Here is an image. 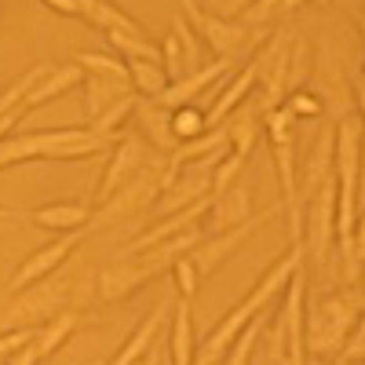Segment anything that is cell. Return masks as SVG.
<instances>
[{"instance_id": "6da1fadb", "label": "cell", "mask_w": 365, "mask_h": 365, "mask_svg": "<svg viewBox=\"0 0 365 365\" xmlns=\"http://www.w3.org/2000/svg\"><path fill=\"white\" fill-rule=\"evenodd\" d=\"M361 322V292L358 285L325 292L318 299L303 303V351L311 361L336 358L351 329Z\"/></svg>"}, {"instance_id": "7a4b0ae2", "label": "cell", "mask_w": 365, "mask_h": 365, "mask_svg": "<svg viewBox=\"0 0 365 365\" xmlns=\"http://www.w3.org/2000/svg\"><path fill=\"white\" fill-rule=\"evenodd\" d=\"M278 311L263 325L259 347L267 354V365H307L303 351V303H307V274L303 267L289 278L285 292L278 296Z\"/></svg>"}, {"instance_id": "3957f363", "label": "cell", "mask_w": 365, "mask_h": 365, "mask_svg": "<svg viewBox=\"0 0 365 365\" xmlns=\"http://www.w3.org/2000/svg\"><path fill=\"white\" fill-rule=\"evenodd\" d=\"M70 292H73V278L66 270H55V274H48V278L26 285L22 292L4 296V307H0V332H8V329H41L58 311H70Z\"/></svg>"}, {"instance_id": "277c9868", "label": "cell", "mask_w": 365, "mask_h": 365, "mask_svg": "<svg viewBox=\"0 0 365 365\" xmlns=\"http://www.w3.org/2000/svg\"><path fill=\"white\" fill-rule=\"evenodd\" d=\"M161 172H165V158L158 154L139 175H132L120 190H113L106 201H99L96 208H91V220H88L84 234L128 223V220H139V216H150L154 201L161 197Z\"/></svg>"}, {"instance_id": "5b68a950", "label": "cell", "mask_w": 365, "mask_h": 365, "mask_svg": "<svg viewBox=\"0 0 365 365\" xmlns=\"http://www.w3.org/2000/svg\"><path fill=\"white\" fill-rule=\"evenodd\" d=\"M332 241H336V182H322L307 197V212L299 223V249L303 263H311L314 278H325V267L332 259Z\"/></svg>"}, {"instance_id": "8992f818", "label": "cell", "mask_w": 365, "mask_h": 365, "mask_svg": "<svg viewBox=\"0 0 365 365\" xmlns=\"http://www.w3.org/2000/svg\"><path fill=\"white\" fill-rule=\"evenodd\" d=\"M179 11H182V19H187V26L197 34L201 48H208L216 58H230V63H234L237 55H245V51H252L256 44H263V41L252 37L237 19L212 15L205 4H194V0H182Z\"/></svg>"}, {"instance_id": "52a82bcc", "label": "cell", "mask_w": 365, "mask_h": 365, "mask_svg": "<svg viewBox=\"0 0 365 365\" xmlns=\"http://www.w3.org/2000/svg\"><path fill=\"white\" fill-rule=\"evenodd\" d=\"M278 212H285V205L282 201H274V205H267V208H259L256 216H249L245 223H237V227H230V230H220V234H212V237H201V245L197 249H190V263H194V270H197V278H208L212 270H216L223 259H230L245 241L267 223V220H274Z\"/></svg>"}, {"instance_id": "ba28073f", "label": "cell", "mask_w": 365, "mask_h": 365, "mask_svg": "<svg viewBox=\"0 0 365 365\" xmlns=\"http://www.w3.org/2000/svg\"><path fill=\"white\" fill-rule=\"evenodd\" d=\"M314 96L322 99V106L332 113V120H340L344 113H354V99L347 91V73H344V55L332 48L329 41H322L318 55H314Z\"/></svg>"}, {"instance_id": "9c48e42d", "label": "cell", "mask_w": 365, "mask_h": 365, "mask_svg": "<svg viewBox=\"0 0 365 365\" xmlns=\"http://www.w3.org/2000/svg\"><path fill=\"white\" fill-rule=\"evenodd\" d=\"M81 237H84V230H77V234H63L58 241H51V245L34 249V252H29V256L15 267L11 282L4 285V296H15V292H22L26 285H34V282L48 278V274L63 270V263H66V259L73 256V249L81 245Z\"/></svg>"}, {"instance_id": "30bf717a", "label": "cell", "mask_w": 365, "mask_h": 365, "mask_svg": "<svg viewBox=\"0 0 365 365\" xmlns=\"http://www.w3.org/2000/svg\"><path fill=\"white\" fill-rule=\"evenodd\" d=\"M106 154H110V161H106V172H103V179H99L96 205H99V201H106L113 190H120L132 175H139L150 161L158 158L154 150H150L143 139H135V135H120V139H117V146H113V150H106Z\"/></svg>"}, {"instance_id": "8fae6325", "label": "cell", "mask_w": 365, "mask_h": 365, "mask_svg": "<svg viewBox=\"0 0 365 365\" xmlns=\"http://www.w3.org/2000/svg\"><path fill=\"white\" fill-rule=\"evenodd\" d=\"M110 143L91 135L88 128H51L37 132V161H84L106 154Z\"/></svg>"}, {"instance_id": "7c38bea8", "label": "cell", "mask_w": 365, "mask_h": 365, "mask_svg": "<svg viewBox=\"0 0 365 365\" xmlns=\"http://www.w3.org/2000/svg\"><path fill=\"white\" fill-rule=\"evenodd\" d=\"M230 70H234L230 58H212L208 66H201V70H194V73H187V77L172 81V84L161 91V99H154V103H161L165 110L194 106V103H197V96H205V91H208V88H216L220 81H227V77H230Z\"/></svg>"}, {"instance_id": "4fadbf2b", "label": "cell", "mask_w": 365, "mask_h": 365, "mask_svg": "<svg viewBox=\"0 0 365 365\" xmlns=\"http://www.w3.org/2000/svg\"><path fill=\"white\" fill-rule=\"evenodd\" d=\"M146 282H154V274H150L135 256H125V259H117L110 267L99 270V278H96V296L103 303H125L132 292H139Z\"/></svg>"}, {"instance_id": "5bb4252c", "label": "cell", "mask_w": 365, "mask_h": 365, "mask_svg": "<svg viewBox=\"0 0 365 365\" xmlns=\"http://www.w3.org/2000/svg\"><path fill=\"white\" fill-rule=\"evenodd\" d=\"M223 132H227V143H230V154L249 161L252 150L263 139V110H259V103L245 99L230 117H223Z\"/></svg>"}, {"instance_id": "9a60e30c", "label": "cell", "mask_w": 365, "mask_h": 365, "mask_svg": "<svg viewBox=\"0 0 365 365\" xmlns=\"http://www.w3.org/2000/svg\"><path fill=\"white\" fill-rule=\"evenodd\" d=\"M22 220H29L41 230H51V234H77L88 227L91 220V208L88 205H77V201H51V205H37L29 208Z\"/></svg>"}, {"instance_id": "2e32d148", "label": "cell", "mask_w": 365, "mask_h": 365, "mask_svg": "<svg viewBox=\"0 0 365 365\" xmlns=\"http://www.w3.org/2000/svg\"><path fill=\"white\" fill-rule=\"evenodd\" d=\"M168 311H172V299L165 296L161 303H158V307L154 311H150L135 329H132V336L125 340V347H120L117 354H113V361L110 365H135L150 347H154V340L161 336V332H165V322H168Z\"/></svg>"}, {"instance_id": "e0dca14e", "label": "cell", "mask_w": 365, "mask_h": 365, "mask_svg": "<svg viewBox=\"0 0 365 365\" xmlns=\"http://www.w3.org/2000/svg\"><path fill=\"white\" fill-rule=\"evenodd\" d=\"M168 358L172 365H190L197 351V329H194V311L187 299H172V322H168Z\"/></svg>"}, {"instance_id": "ac0fdd59", "label": "cell", "mask_w": 365, "mask_h": 365, "mask_svg": "<svg viewBox=\"0 0 365 365\" xmlns=\"http://www.w3.org/2000/svg\"><path fill=\"white\" fill-rule=\"evenodd\" d=\"M132 117L139 120V132H143L146 146H154V154L168 158L172 150H175V139H172V110H165L154 99H139Z\"/></svg>"}, {"instance_id": "d6986e66", "label": "cell", "mask_w": 365, "mask_h": 365, "mask_svg": "<svg viewBox=\"0 0 365 365\" xmlns=\"http://www.w3.org/2000/svg\"><path fill=\"white\" fill-rule=\"evenodd\" d=\"M329 179H332V120L322 128L318 143L311 146L307 161H303V175H296V197L299 194L311 197L322 182H329Z\"/></svg>"}, {"instance_id": "ffe728a7", "label": "cell", "mask_w": 365, "mask_h": 365, "mask_svg": "<svg viewBox=\"0 0 365 365\" xmlns=\"http://www.w3.org/2000/svg\"><path fill=\"white\" fill-rule=\"evenodd\" d=\"M81 81H84V73H81L73 63L51 66V70L34 84V91L26 96L22 110H37V106H48V103H55V99H63V96H70L73 88H81Z\"/></svg>"}, {"instance_id": "44dd1931", "label": "cell", "mask_w": 365, "mask_h": 365, "mask_svg": "<svg viewBox=\"0 0 365 365\" xmlns=\"http://www.w3.org/2000/svg\"><path fill=\"white\" fill-rule=\"evenodd\" d=\"M249 216H252V205H249V190L241 187V182H234L230 190L216 194V197H212V205H208V212H205V220L216 227V234L220 230H230L237 223H245Z\"/></svg>"}, {"instance_id": "7402d4cb", "label": "cell", "mask_w": 365, "mask_h": 365, "mask_svg": "<svg viewBox=\"0 0 365 365\" xmlns=\"http://www.w3.org/2000/svg\"><path fill=\"white\" fill-rule=\"evenodd\" d=\"M252 88H256V73H252V66H241V70L230 77V84H223V91H220V96L208 103V110H205L208 128L223 125V117H230V113H234L241 103H245Z\"/></svg>"}, {"instance_id": "603a6c76", "label": "cell", "mask_w": 365, "mask_h": 365, "mask_svg": "<svg viewBox=\"0 0 365 365\" xmlns=\"http://www.w3.org/2000/svg\"><path fill=\"white\" fill-rule=\"evenodd\" d=\"M81 19L88 26L103 29V34H139V22L117 4H106V0H81Z\"/></svg>"}, {"instance_id": "cb8c5ba5", "label": "cell", "mask_w": 365, "mask_h": 365, "mask_svg": "<svg viewBox=\"0 0 365 365\" xmlns=\"http://www.w3.org/2000/svg\"><path fill=\"white\" fill-rule=\"evenodd\" d=\"M81 88H84V113H88V120L99 117L110 103L125 99V96H135L132 84H128V77L117 81V77H88V73H84Z\"/></svg>"}, {"instance_id": "d4e9b609", "label": "cell", "mask_w": 365, "mask_h": 365, "mask_svg": "<svg viewBox=\"0 0 365 365\" xmlns=\"http://www.w3.org/2000/svg\"><path fill=\"white\" fill-rule=\"evenodd\" d=\"M81 325V314L77 311H58L55 318H48L37 332H34V347H37V358H48L55 351H63L70 344V336Z\"/></svg>"}, {"instance_id": "484cf974", "label": "cell", "mask_w": 365, "mask_h": 365, "mask_svg": "<svg viewBox=\"0 0 365 365\" xmlns=\"http://www.w3.org/2000/svg\"><path fill=\"white\" fill-rule=\"evenodd\" d=\"M125 70H128V84L139 99H161V91L172 84L165 66L154 63V58H125Z\"/></svg>"}, {"instance_id": "4316f807", "label": "cell", "mask_w": 365, "mask_h": 365, "mask_svg": "<svg viewBox=\"0 0 365 365\" xmlns=\"http://www.w3.org/2000/svg\"><path fill=\"white\" fill-rule=\"evenodd\" d=\"M135 103H139V96H125V99L110 103L99 117L88 120V132L99 135L103 143H110V139H117V135H125V125H128L132 113H135Z\"/></svg>"}, {"instance_id": "83f0119b", "label": "cell", "mask_w": 365, "mask_h": 365, "mask_svg": "<svg viewBox=\"0 0 365 365\" xmlns=\"http://www.w3.org/2000/svg\"><path fill=\"white\" fill-rule=\"evenodd\" d=\"M55 63H37V66H29L22 77H15L4 91H0V117H8V113H22V103H26V96L34 91V84L51 70Z\"/></svg>"}, {"instance_id": "f1b7e54d", "label": "cell", "mask_w": 365, "mask_h": 365, "mask_svg": "<svg viewBox=\"0 0 365 365\" xmlns=\"http://www.w3.org/2000/svg\"><path fill=\"white\" fill-rule=\"evenodd\" d=\"M37 161V132H11L0 139V172Z\"/></svg>"}, {"instance_id": "f546056e", "label": "cell", "mask_w": 365, "mask_h": 365, "mask_svg": "<svg viewBox=\"0 0 365 365\" xmlns=\"http://www.w3.org/2000/svg\"><path fill=\"white\" fill-rule=\"evenodd\" d=\"M263 325H267V318L259 314V318H252L245 329L237 332V340L227 347V354H223V361L220 365H249V358H252V351H256V344H259V336H263Z\"/></svg>"}, {"instance_id": "4dcf8cb0", "label": "cell", "mask_w": 365, "mask_h": 365, "mask_svg": "<svg viewBox=\"0 0 365 365\" xmlns=\"http://www.w3.org/2000/svg\"><path fill=\"white\" fill-rule=\"evenodd\" d=\"M106 41L125 58H154V63H161V48L150 41L146 29H139V34H106Z\"/></svg>"}, {"instance_id": "1f68e13d", "label": "cell", "mask_w": 365, "mask_h": 365, "mask_svg": "<svg viewBox=\"0 0 365 365\" xmlns=\"http://www.w3.org/2000/svg\"><path fill=\"white\" fill-rule=\"evenodd\" d=\"M205 132H208V120H205L201 106H179V110H172V139H175V146L190 143V139H197Z\"/></svg>"}, {"instance_id": "d6a6232c", "label": "cell", "mask_w": 365, "mask_h": 365, "mask_svg": "<svg viewBox=\"0 0 365 365\" xmlns=\"http://www.w3.org/2000/svg\"><path fill=\"white\" fill-rule=\"evenodd\" d=\"M73 66H77L81 73H88V77H117V81L128 77L125 63H120V58H113V55H103V51H81V55L73 58Z\"/></svg>"}, {"instance_id": "836d02e7", "label": "cell", "mask_w": 365, "mask_h": 365, "mask_svg": "<svg viewBox=\"0 0 365 365\" xmlns=\"http://www.w3.org/2000/svg\"><path fill=\"white\" fill-rule=\"evenodd\" d=\"M172 37L179 41V51H182V66H187V73H194V70H201L205 63H201V41H197V34L187 26V19H175V26H172Z\"/></svg>"}, {"instance_id": "e575fe53", "label": "cell", "mask_w": 365, "mask_h": 365, "mask_svg": "<svg viewBox=\"0 0 365 365\" xmlns=\"http://www.w3.org/2000/svg\"><path fill=\"white\" fill-rule=\"evenodd\" d=\"M245 165H249V161H241L237 154H230V150H227V154L216 161V168H212V197L223 194V190H230L234 182H237V175L245 172Z\"/></svg>"}, {"instance_id": "d590c367", "label": "cell", "mask_w": 365, "mask_h": 365, "mask_svg": "<svg viewBox=\"0 0 365 365\" xmlns=\"http://www.w3.org/2000/svg\"><path fill=\"white\" fill-rule=\"evenodd\" d=\"M282 106H285L296 120H299V117H325V106H322V99L314 96L311 88H296V91H289Z\"/></svg>"}, {"instance_id": "8d00e7d4", "label": "cell", "mask_w": 365, "mask_h": 365, "mask_svg": "<svg viewBox=\"0 0 365 365\" xmlns=\"http://www.w3.org/2000/svg\"><path fill=\"white\" fill-rule=\"evenodd\" d=\"M172 282H175V289H179V299H194L197 296V289H201V278H197V270H194V263L187 259V256H182V259H175L172 263Z\"/></svg>"}, {"instance_id": "74e56055", "label": "cell", "mask_w": 365, "mask_h": 365, "mask_svg": "<svg viewBox=\"0 0 365 365\" xmlns=\"http://www.w3.org/2000/svg\"><path fill=\"white\" fill-rule=\"evenodd\" d=\"M161 66H165V73H168V81H179V77H187V66H182V51H179V41L168 34L161 44Z\"/></svg>"}, {"instance_id": "f35d334b", "label": "cell", "mask_w": 365, "mask_h": 365, "mask_svg": "<svg viewBox=\"0 0 365 365\" xmlns=\"http://www.w3.org/2000/svg\"><path fill=\"white\" fill-rule=\"evenodd\" d=\"M340 361H347V365H358L361 358H365V332H361V322L351 329V336L344 340V347H340V354H336Z\"/></svg>"}, {"instance_id": "ab89813d", "label": "cell", "mask_w": 365, "mask_h": 365, "mask_svg": "<svg viewBox=\"0 0 365 365\" xmlns=\"http://www.w3.org/2000/svg\"><path fill=\"white\" fill-rule=\"evenodd\" d=\"M165 358H168V347H165V332H161V336L154 340V347H150L135 365H165Z\"/></svg>"}, {"instance_id": "60d3db41", "label": "cell", "mask_w": 365, "mask_h": 365, "mask_svg": "<svg viewBox=\"0 0 365 365\" xmlns=\"http://www.w3.org/2000/svg\"><path fill=\"white\" fill-rule=\"evenodd\" d=\"M44 8L66 19H81V0H44Z\"/></svg>"}, {"instance_id": "b9f144b4", "label": "cell", "mask_w": 365, "mask_h": 365, "mask_svg": "<svg viewBox=\"0 0 365 365\" xmlns=\"http://www.w3.org/2000/svg\"><path fill=\"white\" fill-rule=\"evenodd\" d=\"M37 361H41V358H37V347H34V340H29V344H26L22 351H15L4 365H37Z\"/></svg>"}, {"instance_id": "7bdbcfd3", "label": "cell", "mask_w": 365, "mask_h": 365, "mask_svg": "<svg viewBox=\"0 0 365 365\" xmlns=\"http://www.w3.org/2000/svg\"><path fill=\"white\" fill-rule=\"evenodd\" d=\"M19 120H22V113H8V117H0V139L11 135V128H19Z\"/></svg>"}, {"instance_id": "ee69618b", "label": "cell", "mask_w": 365, "mask_h": 365, "mask_svg": "<svg viewBox=\"0 0 365 365\" xmlns=\"http://www.w3.org/2000/svg\"><path fill=\"white\" fill-rule=\"evenodd\" d=\"M249 365H267V354H263V347H259V344H256V351H252Z\"/></svg>"}, {"instance_id": "f6af8a7d", "label": "cell", "mask_w": 365, "mask_h": 365, "mask_svg": "<svg viewBox=\"0 0 365 365\" xmlns=\"http://www.w3.org/2000/svg\"><path fill=\"white\" fill-rule=\"evenodd\" d=\"M0 220H22V212H15V208H4V205H0Z\"/></svg>"}, {"instance_id": "bcb514c9", "label": "cell", "mask_w": 365, "mask_h": 365, "mask_svg": "<svg viewBox=\"0 0 365 365\" xmlns=\"http://www.w3.org/2000/svg\"><path fill=\"white\" fill-rule=\"evenodd\" d=\"M88 365H106V361H88Z\"/></svg>"}, {"instance_id": "7dc6e473", "label": "cell", "mask_w": 365, "mask_h": 365, "mask_svg": "<svg viewBox=\"0 0 365 365\" xmlns=\"http://www.w3.org/2000/svg\"><path fill=\"white\" fill-rule=\"evenodd\" d=\"M332 365H347V361H340V358H336V361H332Z\"/></svg>"}]
</instances>
